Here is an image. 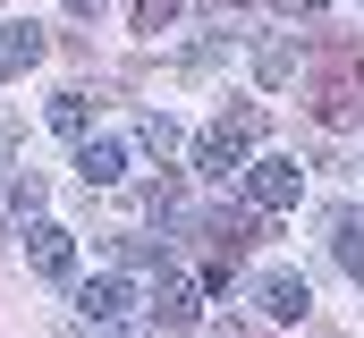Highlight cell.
Instances as JSON below:
<instances>
[{
    "mask_svg": "<svg viewBox=\"0 0 364 338\" xmlns=\"http://www.w3.org/2000/svg\"><path fill=\"white\" fill-rule=\"evenodd\" d=\"M305 102H314L322 127L364 119V43H356V34H331V43L314 51V68H305Z\"/></svg>",
    "mask_w": 364,
    "mask_h": 338,
    "instance_id": "6da1fadb",
    "label": "cell"
},
{
    "mask_svg": "<svg viewBox=\"0 0 364 338\" xmlns=\"http://www.w3.org/2000/svg\"><path fill=\"white\" fill-rule=\"evenodd\" d=\"M263 127H272V119H263V102H229V110H220V119L195 136V169H203V178L246 169V153L263 144Z\"/></svg>",
    "mask_w": 364,
    "mask_h": 338,
    "instance_id": "7a4b0ae2",
    "label": "cell"
},
{
    "mask_svg": "<svg viewBox=\"0 0 364 338\" xmlns=\"http://www.w3.org/2000/svg\"><path fill=\"white\" fill-rule=\"evenodd\" d=\"M195 296H203V288H195L178 262L161 254V262H153V288H144V313H153L161 330H195V322H203V313H195Z\"/></svg>",
    "mask_w": 364,
    "mask_h": 338,
    "instance_id": "3957f363",
    "label": "cell"
},
{
    "mask_svg": "<svg viewBox=\"0 0 364 338\" xmlns=\"http://www.w3.org/2000/svg\"><path fill=\"white\" fill-rule=\"evenodd\" d=\"M246 195H255V212L272 220V212H288L296 195H305V169H296V153H272V161L246 169Z\"/></svg>",
    "mask_w": 364,
    "mask_h": 338,
    "instance_id": "277c9868",
    "label": "cell"
},
{
    "mask_svg": "<svg viewBox=\"0 0 364 338\" xmlns=\"http://www.w3.org/2000/svg\"><path fill=\"white\" fill-rule=\"evenodd\" d=\"M77 313H85V330H127L144 305H136L127 279H85V288H77Z\"/></svg>",
    "mask_w": 364,
    "mask_h": 338,
    "instance_id": "5b68a950",
    "label": "cell"
},
{
    "mask_svg": "<svg viewBox=\"0 0 364 338\" xmlns=\"http://www.w3.org/2000/svg\"><path fill=\"white\" fill-rule=\"evenodd\" d=\"M255 305H263V322H305L314 313V288H305V271H263L255 279Z\"/></svg>",
    "mask_w": 364,
    "mask_h": 338,
    "instance_id": "8992f818",
    "label": "cell"
},
{
    "mask_svg": "<svg viewBox=\"0 0 364 338\" xmlns=\"http://www.w3.org/2000/svg\"><path fill=\"white\" fill-rule=\"evenodd\" d=\"M26 262H34L43 279H68V271H77V237H68L60 220H34V229H26Z\"/></svg>",
    "mask_w": 364,
    "mask_h": 338,
    "instance_id": "52a82bcc",
    "label": "cell"
},
{
    "mask_svg": "<svg viewBox=\"0 0 364 338\" xmlns=\"http://www.w3.org/2000/svg\"><path fill=\"white\" fill-rule=\"evenodd\" d=\"M43 51H51V34L26 17V26H0V84L26 77V68H43Z\"/></svg>",
    "mask_w": 364,
    "mask_h": 338,
    "instance_id": "ba28073f",
    "label": "cell"
},
{
    "mask_svg": "<svg viewBox=\"0 0 364 338\" xmlns=\"http://www.w3.org/2000/svg\"><path fill=\"white\" fill-rule=\"evenodd\" d=\"M331 254H339V271L364 288V212H356V203H339V212H331Z\"/></svg>",
    "mask_w": 364,
    "mask_h": 338,
    "instance_id": "9c48e42d",
    "label": "cell"
},
{
    "mask_svg": "<svg viewBox=\"0 0 364 338\" xmlns=\"http://www.w3.org/2000/svg\"><path fill=\"white\" fill-rule=\"evenodd\" d=\"M119 169H127V153H119L110 136H85V144H77V178H85V186H110Z\"/></svg>",
    "mask_w": 364,
    "mask_h": 338,
    "instance_id": "30bf717a",
    "label": "cell"
},
{
    "mask_svg": "<svg viewBox=\"0 0 364 338\" xmlns=\"http://www.w3.org/2000/svg\"><path fill=\"white\" fill-rule=\"evenodd\" d=\"M136 144H144L153 161H170V153H178V144H186V136H178V119H170V110H153V119L136 127Z\"/></svg>",
    "mask_w": 364,
    "mask_h": 338,
    "instance_id": "8fae6325",
    "label": "cell"
},
{
    "mask_svg": "<svg viewBox=\"0 0 364 338\" xmlns=\"http://www.w3.org/2000/svg\"><path fill=\"white\" fill-rule=\"evenodd\" d=\"M85 119H93V102H85V93H51V127H60L68 144H85Z\"/></svg>",
    "mask_w": 364,
    "mask_h": 338,
    "instance_id": "7c38bea8",
    "label": "cell"
},
{
    "mask_svg": "<svg viewBox=\"0 0 364 338\" xmlns=\"http://www.w3.org/2000/svg\"><path fill=\"white\" fill-rule=\"evenodd\" d=\"M255 68H263V84H288V77H296V51H288V43H279V34H272V43H263V60H255Z\"/></svg>",
    "mask_w": 364,
    "mask_h": 338,
    "instance_id": "4fadbf2b",
    "label": "cell"
},
{
    "mask_svg": "<svg viewBox=\"0 0 364 338\" xmlns=\"http://www.w3.org/2000/svg\"><path fill=\"white\" fill-rule=\"evenodd\" d=\"M9 203H17V220L43 212V178H34V169H9Z\"/></svg>",
    "mask_w": 364,
    "mask_h": 338,
    "instance_id": "5bb4252c",
    "label": "cell"
},
{
    "mask_svg": "<svg viewBox=\"0 0 364 338\" xmlns=\"http://www.w3.org/2000/svg\"><path fill=\"white\" fill-rule=\"evenodd\" d=\"M170 17H178V0H136V34H161Z\"/></svg>",
    "mask_w": 364,
    "mask_h": 338,
    "instance_id": "9a60e30c",
    "label": "cell"
},
{
    "mask_svg": "<svg viewBox=\"0 0 364 338\" xmlns=\"http://www.w3.org/2000/svg\"><path fill=\"white\" fill-rule=\"evenodd\" d=\"M220 51H229V43H220V34H212V43H195V51H186L178 68H186V77H212V68H220Z\"/></svg>",
    "mask_w": 364,
    "mask_h": 338,
    "instance_id": "2e32d148",
    "label": "cell"
},
{
    "mask_svg": "<svg viewBox=\"0 0 364 338\" xmlns=\"http://www.w3.org/2000/svg\"><path fill=\"white\" fill-rule=\"evenodd\" d=\"M144 212H153V220H178V186H170V178H161V186H144Z\"/></svg>",
    "mask_w": 364,
    "mask_h": 338,
    "instance_id": "e0dca14e",
    "label": "cell"
},
{
    "mask_svg": "<svg viewBox=\"0 0 364 338\" xmlns=\"http://www.w3.org/2000/svg\"><path fill=\"white\" fill-rule=\"evenodd\" d=\"M68 9H77V17H102V9H110V0H68Z\"/></svg>",
    "mask_w": 364,
    "mask_h": 338,
    "instance_id": "ac0fdd59",
    "label": "cell"
},
{
    "mask_svg": "<svg viewBox=\"0 0 364 338\" xmlns=\"http://www.w3.org/2000/svg\"><path fill=\"white\" fill-rule=\"evenodd\" d=\"M279 9H296V17H314V9H322V0H279Z\"/></svg>",
    "mask_w": 364,
    "mask_h": 338,
    "instance_id": "d6986e66",
    "label": "cell"
},
{
    "mask_svg": "<svg viewBox=\"0 0 364 338\" xmlns=\"http://www.w3.org/2000/svg\"><path fill=\"white\" fill-rule=\"evenodd\" d=\"M212 338H255V330H237V322H229V330H212Z\"/></svg>",
    "mask_w": 364,
    "mask_h": 338,
    "instance_id": "ffe728a7",
    "label": "cell"
},
{
    "mask_svg": "<svg viewBox=\"0 0 364 338\" xmlns=\"http://www.w3.org/2000/svg\"><path fill=\"white\" fill-rule=\"evenodd\" d=\"M212 9H237V0H212Z\"/></svg>",
    "mask_w": 364,
    "mask_h": 338,
    "instance_id": "44dd1931",
    "label": "cell"
}]
</instances>
